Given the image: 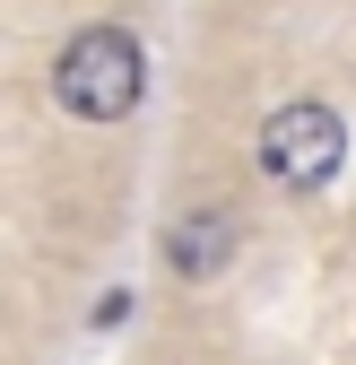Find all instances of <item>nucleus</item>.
I'll return each instance as SVG.
<instances>
[{
	"instance_id": "obj_1",
	"label": "nucleus",
	"mask_w": 356,
	"mask_h": 365,
	"mask_svg": "<svg viewBox=\"0 0 356 365\" xmlns=\"http://www.w3.org/2000/svg\"><path fill=\"white\" fill-rule=\"evenodd\" d=\"M140 87H148V53H140L130 26H78L53 61V96L78 122H130Z\"/></svg>"
},
{
	"instance_id": "obj_3",
	"label": "nucleus",
	"mask_w": 356,
	"mask_h": 365,
	"mask_svg": "<svg viewBox=\"0 0 356 365\" xmlns=\"http://www.w3.org/2000/svg\"><path fill=\"white\" fill-rule=\"evenodd\" d=\"M226 252H235V217L226 209H192V217L165 226V269L174 279H217Z\"/></svg>"
},
{
	"instance_id": "obj_2",
	"label": "nucleus",
	"mask_w": 356,
	"mask_h": 365,
	"mask_svg": "<svg viewBox=\"0 0 356 365\" xmlns=\"http://www.w3.org/2000/svg\"><path fill=\"white\" fill-rule=\"evenodd\" d=\"M339 165H347V122H339V105L295 96V105H278L270 122H261V174H270L278 192H322Z\"/></svg>"
}]
</instances>
